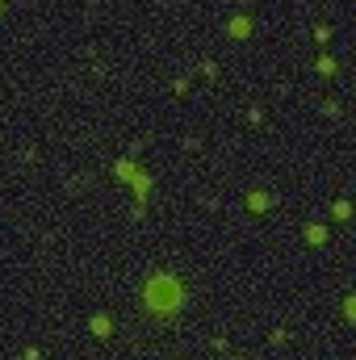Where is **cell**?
<instances>
[{"instance_id":"cell-8","label":"cell","mask_w":356,"mask_h":360,"mask_svg":"<svg viewBox=\"0 0 356 360\" xmlns=\"http://www.w3.org/2000/svg\"><path fill=\"white\" fill-rule=\"evenodd\" d=\"M331 218H335V222H348V218H352V205H348V201H335Z\"/></svg>"},{"instance_id":"cell-4","label":"cell","mask_w":356,"mask_h":360,"mask_svg":"<svg viewBox=\"0 0 356 360\" xmlns=\"http://www.w3.org/2000/svg\"><path fill=\"white\" fill-rule=\"evenodd\" d=\"M113 176H117V180H126V185H130V180L139 176V168H135L130 160H117V164H113Z\"/></svg>"},{"instance_id":"cell-7","label":"cell","mask_w":356,"mask_h":360,"mask_svg":"<svg viewBox=\"0 0 356 360\" xmlns=\"http://www.w3.org/2000/svg\"><path fill=\"white\" fill-rule=\"evenodd\" d=\"M248 209L252 214H264L269 209V193H248Z\"/></svg>"},{"instance_id":"cell-10","label":"cell","mask_w":356,"mask_h":360,"mask_svg":"<svg viewBox=\"0 0 356 360\" xmlns=\"http://www.w3.org/2000/svg\"><path fill=\"white\" fill-rule=\"evenodd\" d=\"M344 318H348V323L356 318V302H352V298H344Z\"/></svg>"},{"instance_id":"cell-5","label":"cell","mask_w":356,"mask_h":360,"mask_svg":"<svg viewBox=\"0 0 356 360\" xmlns=\"http://www.w3.org/2000/svg\"><path fill=\"white\" fill-rule=\"evenodd\" d=\"M88 331H92V335H101V339H105V335H109V331H113V323H109V318H105V314H92V318H88Z\"/></svg>"},{"instance_id":"cell-1","label":"cell","mask_w":356,"mask_h":360,"mask_svg":"<svg viewBox=\"0 0 356 360\" xmlns=\"http://www.w3.org/2000/svg\"><path fill=\"white\" fill-rule=\"evenodd\" d=\"M180 298H185V289H180V281L168 277V273H155V277L147 281V289H143V302H147L151 314H172V310L180 306Z\"/></svg>"},{"instance_id":"cell-2","label":"cell","mask_w":356,"mask_h":360,"mask_svg":"<svg viewBox=\"0 0 356 360\" xmlns=\"http://www.w3.org/2000/svg\"><path fill=\"white\" fill-rule=\"evenodd\" d=\"M306 243H310V248H323V243H327V226H323V222H310V226H306Z\"/></svg>"},{"instance_id":"cell-3","label":"cell","mask_w":356,"mask_h":360,"mask_svg":"<svg viewBox=\"0 0 356 360\" xmlns=\"http://www.w3.org/2000/svg\"><path fill=\"white\" fill-rule=\"evenodd\" d=\"M226 30H230V38H248L252 34V17H230Z\"/></svg>"},{"instance_id":"cell-9","label":"cell","mask_w":356,"mask_h":360,"mask_svg":"<svg viewBox=\"0 0 356 360\" xmlns=\"http://www.w3.org/2000/svg\"><path fill=\"white\" fill-rule=\"evenodd\" d=\"M319 76H335V59L331 55H319Z\"/></svg>"},{"instance_id":"cell-6","label":"cell","mask_w":356,"mask_h":360,"mask_svg":"<svg viewBox=\"0 0 356 360\" xmlns=\"http://www.w3.org/2000/svg\"><path fill=\"white\" fill-rule=\"evenodd\" d=\"M130 185H135V197H139V201H147V193H151V176H147V172H139Z\"/></svg>"}]
</instances>
